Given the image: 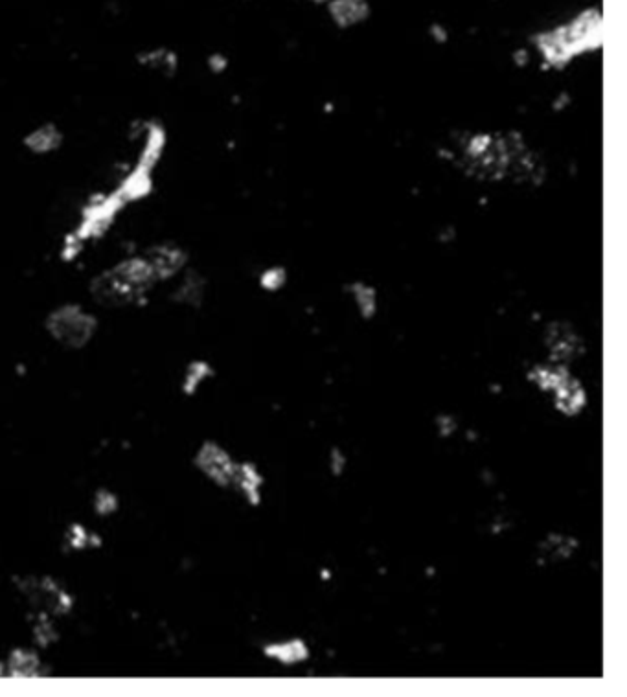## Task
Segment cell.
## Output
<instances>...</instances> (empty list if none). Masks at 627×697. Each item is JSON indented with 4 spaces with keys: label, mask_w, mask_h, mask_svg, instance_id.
Wrapping results in <instances>:
<instances>
[{
    "label": "cell",
    "mask_w": 627,
    "mask_h": 697,
    "mask_svg": "<svg viewBox=\"0 0 627 697\" xmlns=\"http://www.w3.org/2000/svg\"><path fill=\"white\" fill-rule=\"evenodd\" d=\"M157 282L160 280L151 269L146 256L137 254L102 273L100 278L94 280L92 291L103 304L124 306L146 297V293Z\"/></svg>",
    "instance_id": "obj_1"
},
{
    "label": "cell",
    "mask_w": 627,
    "mask_h": 697,
    "mask_svg": "<svg viewBox=\"0 0 627 697\" xmlns=\"http://www.w3.org/2000/svg\"><path fill=\"white\" fill-rule=\"evenodd\" d=\"M602 43V17L598 12H587L576 21L559 28L556 32L541 35L539 48L550 63L569 61L574 54L587 48H596Z\"/></svg>",
    "instance_id": "obj_2"
},
{
    "label": "cell",
    "mask_w": 627,
    "mask_h": 697,
    "mask_svg": "<svg viewBox=\"0 0 627 697\" xmlns=\"http://www.w3.org/2000/svg\"><path fill=\"white\" fill-rule=\"evenodd\" d=\"M530 379L543 392L552 394L556 409L563 412L565 416L580 414L587 403V394L582 389L580 381L572 378L569 370H565L563 366H554V368L541 366L530 374Z\"/></svg>",
    "instance_id": "obj_3"
},
{
    "label": "cell",
    "mask_w": 627,
    "mask_h": 697,
    "mask_svg": "<svg viewBox=\"0 0 627 697\" xmlns=\"http://www.w3.org/2000/svg\"><path fill=\"white\" fill-rule=\"evenodd\" d=\"M48 330L57 343L80 348L91 341L96 332V320L78 306H63L50 315Z\"/></svg>",
    "instance_id": "obj_4"
},
{
    "label": "cell",
    "mask_w": 627,
    "mask_h": 697,
    "mask_svg": "<svg viewBox=\"0 0 627 697\" xmlns=\"http://www.w3.org/2000/svg\"><path fill=\"white\" fill-rule=\"evenodd\" d=\"M197 466L201 468L208 479L214 480L217 486H221V488L234 486V479L238 473V462H234L227 451L216 444H206L201 449V453L197 457Z\"/></svg>",
    "instance_id": "obj_5"
},
{
    "label": "cell",
    "mask_w": 627,
    "mask_h": 697,
    "mask_svg": "<svg viewBox=\"0 0 627 697\" xmlns=\"http://www.w3.org/2000/svg\"><path fill=\"white\" fill-rule=\"evenodd\" d=\"M146 256L151 269L155 271V275L159 280H168L171 276L177 275L183 269L186 256L179 247H173L168 243L155 245L146 252H142Z\"/></svg>",
    "instance_id": "obj_6"
},
{
    "label": "cell",
    "mask_w": 627,
    "mask_h": 697,
    "mask_svg": "<svg viewBox=\"0 0 627 697\" xmlns=\"http://www.w3.org/2000/svg\"><path fill=\"white\" fill-rule=\"evenodd\" d=\"M263 653H265L269 659L285 664V666L304 663V661H308L309 659L308 644L302 639L274 642V644L265 646V648H263Z\"/></svg>",
    "instance_id": "obj_7"
},
{
    "label": "cell",
    "mask_w": 627,
    "mask_h": 697,
    "mask_svg": "<svg viewBox=\"0 0 627 697\" xmlns=\"http://www.w3.org/2000/svg\"><path fill=\"white\" fill-rule=\"evenodd\" d=\"M262 473L254 464H238V473L234 479V488L251 504L262 503Z\"/></svg>",
    "instance_id": "obj_8"
},
{
    "label": "cell",
    "mask_w": 627,
    "mask_h": 697,
    "mask_svg": "<svg viewBox=\"0 0 627 697\" xmlns=\"http://www.w3.org/2000/svg\"><path fill=\"white\" fill-rule=\"evenodd\" d=\"M61 144H63V133L54 124L35 127L34 131L24 138V146L35 155L54 153Z\"/></svg>",
    "instance_id": "obj_9"
},
{
    "label": "cell",
    "mask_w": 627,
    "mask_h": 697,
    "mask_svg": "<svg viewBox=\"0 0 627 697\" xmlns=\"http://www.w3.org/2000/svg\"><path fill=\"white\" fill-rule=\"evenodd\" d=\"M330 10L333 19L341 26H352L368 15V4L366 0H333Z\"/></svg>",
    "instance_id": "obj_10"
},
{
    "label": "cell",
    "mask_w": 627,
    "mask_h": 697,
    "mask_svg": "<svg viewBox=\"0 0 627 697\" xmlns=\"http://www.w3.org/2000/svg\"><path fill=\"white\" fill-rule=\"evenodd\" d=\"M138 63L151 72H159V74H171L173 70L177 69L175 54L168 48H162V46L149 48L146 52H142L138 58Z\"/></svg>",
    "instance_id": "obj_11"
},
{
    "label": "cell",
    "mask_w": 627,
    "mask_h": 697,
    "mask_svg": "<svg viewBox=\"0 0 627 697\" xmlns=\"http://www.w3.org/2000/svg\"><path fill=\"white\" fill-rule=\"evenodd\" d=\"M576 545L578 543L574 539L563 538V536H550L543 550H547L550 560H565V558H570V554L574 552Z\"/></svg>",
    "instance_id": "obj_12"
},
{
    "label": "cell",
    "mask_w": 627,
    "mask_h": 697,
    "mask_svg": "<svg viewBox=\"0 0 627 697\" xmlns=\"http://www.w3.org/2000/svg\"><path fill=\"white\" fill-rule=\"evenodd\" d=\"M355 300H357V304L361 308L363 317L368 319V317L374 315V311H376V297H374L372 289H368L365 286L355 287Z\"/></svg>",
    "instance_id": "obj_13"
},
{
    "label": "cell",
    "mask_w": 627,
    "mask_h": 697,
    "mask_svg": "<svg viewBox=\"0 0 627 697\" xmlns=\"http://www.w3.org/2000/svg\"><path fill=\"white\" fill-rule=\"evenodd\" d=\"M212 372H210V366L206 365V363H195L190 370H188V376H186V390L188 392H195V389L205 381L208 376H210Z\"/></svg>",
    "instance_id": "obj_14"
},
{
    "label": "cell",
    "mask_w": 627,
    "mask_h": 697,
    "mask_svg": "<svg viewBox=\"0 0 627 697\" xmlns=\"http://www.w3.org/2000/svg\"><path fill=\"white\" fill-rule=\"evenodd\" d=\"M330 464L331 473H333L335 477H339V475H342V471H344V468H346V464H348V458L344 457V453H342L339 447L331 449Z\"/></svg>",
    "instance_id": "obj_15"
},
{
    "label": "cell",
    "mask_w": 627,
    "mask_h": 697,
    "mask_svg": "<svg viewBox=\"0 0 627 697\" xmlns=\"http://www.w3.org/2000/svg\"><path fill=\"white\" fill-rule=\"evenodd\" d=\"M436 425H438V433L440 436H451L456 431V420L453 416L449 414H442L436 418Z\"/></svg>",
    "instance_id": "obj_16"
},
{
    "label": "cell",
    "mask_w": 627,
    "mask_h": 697,
    "mask_svg": "<svg viewBox=\"0 0 627 697\" xmlns=\"http://www.w3.org/2000/svg\"><path fill=\"white\" fill-rule=\"evenodd\" d=\"M315 2H326V0H315Z\"/></svg>",
    "instance_id": "obj_17"
}]
</instances>
